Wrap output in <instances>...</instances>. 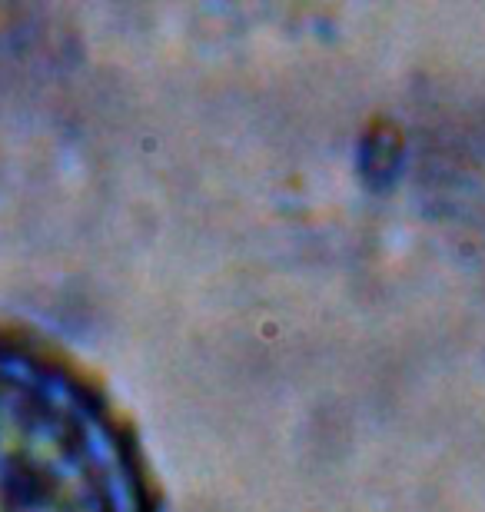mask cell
I'll return each instance as SVG.
<instances>
[{
	"instance_id": "obj_1",
	"label": "cell",
	"mask_w": 485,
	"mask_h": 512,
	"mask_svg": "<svg viewBox=\"0 0 485 512\" xmlns=\"http://www.w3.org/2000/svg\"><path fill=\"white\" fill-rule=\"evenodd\" d=\"M0 512H160L140 439L103 383L4 316Z\"/></svg>"
}]
</instances>
